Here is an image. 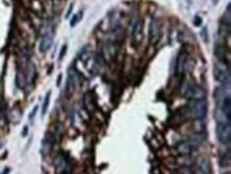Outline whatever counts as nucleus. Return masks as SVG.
Instances as JSON below:
<instances>
[{"mask_svg": "<svg viewBox=\"0 0 231 174\" xmlns=\"http://www.w3.org/2000/svg\"><path fill=\"white\" fill-rule=\"evenodd\" d=\"M53 136L51 135V133H46V137H45V139L43 140V143H42V152L43 154H49L51 151V149H52V145H53Z\"/></svg>", "mask_w": 231, "mask_h": 174, "instance_id": "nucleus-12", "label": "nucleus"}, {"mask_svg": "<svg viewBox=\"0 0 231 174\" xmlns=\"http://www.w3.org/2000/svg\"><path fill=\"white\" fill-rule=\"evenodd\" d=\"M101 53H102V57H104V61L111 62L112 60L114 59L115 55H116L115 45H114V44H112V43H110V42L105 43L104 45L102 46Z\"/></svg>", "mask_w": 231, "mask_h": 174, "instance_id": "nucleus-7", "label": "nucleus"}, {"mask_svg": "<svg viewBox=\"0 0 231 174\" xmlns=\"http://www.w3.org/2000/svg\"><path fill=\"white\" fill-rule=\"evenodd\" d=\"M193 23H194V26L200 27L201 24H203V19H201V17H199V16H195L194 17V21H193Z\"/></svg>", "mask_w": 231, "mask_h": 174, "instance_id": "nucleus-21", "label": "nucleus"}, {"mask_svg": "<svg viewBox=\"0 0 231 174\" xmlns=\"http://www.w3.org/2000/svg\"><path fill=\"white\" fill-rule=\"evenodd\" d=\"M216 133L218 141L223 144H229L231 141V123H223L217 122L216 125Z\"/></svg>", "mask_w": 231, "mask_h": 174, "instance_id": "nucleus-4", "label": "nucleus"}, {"mask_svg": "<svg viewBox=\"0 0 231 174\" xmlns=\"http://www.w3.org/2000/svg\"><path fill=\"white\" fill-rule=\"evenodd\" d=\"M193 148L191 146L189 142H181L178 145V151L181 155H190L192 153Z\"/></svg>", "mask_w": 231, "mask_h": 174, "instance_id": "nucleus-14", "label": "nucleus"}, {"mask_svg": "<svg viewBox=\"0 0 231 174\" xmlns=\"http://www.w3.org/2000/svg\"><path fill=\"white\" fill-rule=\"evenodd\" d=\"M27 133H28V127L25 126L24 127V133H22V136H26Z\"/></svg>", "mask_w": 231, "mask_h": 174, "instance_id": "nucleus-25", "label": "nucleus"}, {"mask_svg": "<svg viewBox=\"0 0 231 174\" xmlns=\"http://www.w3.org/2000/svg\"><path fill=\"white\" fill-rule=\"evenodd\" d=\"M181 94L187 99H205L206 92L201 87L196 86V84H191L185 81L181 88Z\"/></svg>", "mask_w": 231, "mask_h": 174, "instance_id": "nucleus-2", "label": "nucleus"}, {"mask_svg": "<svg viewBox=\"0 0 231 174\" xmlns=\"http://www.w3.org/2000/svg\"><path fill=\"white\" fill-rule=\"evenodd\" d=\"M61 79H62V75H59V77H58V82H57V86H58V87L60 86V82H61Z\"/></svg>", "mask_w": 231, "mask_h": 174, "instance_id": "nucleus-26", "label": "nucleus"}, {"mask_svg": "<svg viewBox=\"0 0 231 174\" xmlns=\"http://www.w3.org/2000/svg\"><path fill=\"white\" fill-rule=\"evenodd\" d=\"M200 37H201V39L203 40V42L207 43V42H208V33H207V28H206V27H203V28L201 29Z\"/></svg>", "mask_w": 231, "mask_h": 174, "instance_id": "nucleus-19", "label": "nucleus"}, {"mask_svg": "<svg viewBox=\"0 0 231 174\" xmlns=\"http://www.w3.org/2000/svg\"><path fill=\"white\" fill-rule=\"evenodd\" d=\"M208 107L205 99H195L190 104V113L195 120L203 121L207 115Z\"/></svg>", "mask_w": 231, "mask_h": 174, "instance_id": "nucleus-3", "label": "nucleus"}, {"mask_svg": "<svg viewBox=\"0 0 231 174\" xmlns=\"http://www.w3.org/2000/svg\"><path fill=\"white\" fill-rule=\"evenodd\" d=\"M214 76L215 79L223 84H229L230 82V68L229 63L218 60L214 65Z\"/></svg>", "mask_w": 231, "mask_h": 174, "instance_id": "nucleus-1", "label": "nucleus"}, {"mask_svg": "<svg viewBox=\"0 0 231 174\" xmlns=\"http://www.w3.org/2000/svg\"><path fill=\"white\" fill-rule=\"evenodd\" d=\"M37 109H39V107H37V106H35L34 108H33V110H32V112H31V114L29 115V118H30L31 120H32L33 118H34V115H35V113H36Z\"/></svg>", "mask_w": 231, "mask_h": 174, "instance_id": "nucleus-24", "label": "nucleus"}, {"mask_svg": "<svg viewBox=\"0 0 231 174\" xmlns=\"http://www.w3.org/2000/svg\"><path fill=\"white\" fill-rule=\"evenodd\" d=\"M50 95H51V91H48V93L45 96V99L43 102V108H42V115L44 117L47 112V109L49 107V102H50Z\"/></svg>", "mask_w": 231, "mask_h": 174, "instance_id": "nucleus-17", "label": "nucleus"}, {"mask_svg": "<svg viewBox=\"0 0 231 174\" xmlns=\"http://www.w3.org/2000/svg\"><path fill=\"white\" fill-rule=\"evenodd\" d=\"M224 174H230L229 172H227V173H224Z\"/></svg>", "mask_w": 231, "mask_h": 174, "instance_id": "nucleus-27", "label": "nucleus"}, {"mask_svg": "<svg viewBox=\"0 0 231 174\" xmlns=\"http://www.w3.org/2000/svg\"><path fill=\"white\" fill-rule=\"evenodd\" d=\"M215 1H217V0H215Z\"/></svg>", "mask_w": 231, "mask_h": 174, "instance_id": "nucleus-28", "label": "nucleus"}, {"mask_svg": "<svg viewBox=\"0 0 231 174\" xmlns=\"http://www.w3.org/2000/svg\"><path fill=\"white\" fill-rule=\"evenodd\" d=\"M53 42V34H52V29H51L50 25H47L44 28V32L42 34L41 43H40V51L41 52H46L50 49L51 45Z\"/></svg>", "mask_w": 231, "mask_h": 174, "instance_id": "nucleus-5", "label": "nucleus"}, {"mask_svg": "<svg viewBox=\"0 0 231 174\" xmlns=\"http://www.w3.org/2000/svg\"><path fill=\"white\" fill-rule=\"evenodd\" d=\"M143 26H144V21L142 18H138L134 24L133 28H132V39H133L134 43H138L142 37L141 35H142Z\"/></svg>", "mask_w": 231, "mask_h": 174, "instance_id": "nucleus-10", "label": "nucleus"}, {"mask_svg": "<svg viewBox=\"0 0 231 174\" xmlns=\"http://www.w3.org/2000/svg\"><path fill=\"white\" fill-rule=\"evenodd\" d=\"M183 65H184V56L182 53L177 57L176 63H175V71H176V74H180L183 70Z\"/></svg>", "mask_w": 231, "mask_h": 174, "instance_id": "nucleus-15", "label": "nucleus"}, {"mask_svg": "<svg viewBox=\"0 0 231 174\" xmlns=\"http://www.w3.org/2000/svg\"><path fill=\"white\" fill-rule=\"evenodd\" d=\"M66 49H67V46L64 45L63 47H62V49H61V52H60V60L63 59V57L65 56V52H66Z\"/></svg>", "mask_w": 231, "mask_h": 174, "instance_id": "nucleus-23", "label": "nucleus"}, {"mask_svg": "<svg viewBox=\"0 0 231 174\" xmlns=\"http://www.w3.org/2000/svg\"><path fill=\"white\" fill-rule=\"evenodd\" d=\"M149 34L152 43H154L159 39V35H160V24H159V21L157 18L152 19L151 23H150Z\"/></svg>", "mask_w": 231, "mask_h": 174, "instance_id": "nucleus-11", "label": "nucleus"}, {"mask_svg": "<svg viewBox=\"0 0 231 174\" xmlns=\"http://www.w3.org/2000/svg\"><path fill=\"white\" fill-rule=\"evenodd\" d=\"M199 170L203 174H210V162L208 158L203 157L199 160Z\"/></svg>", "mask_w": 231, "mask_h": 174, "instance_id": "nucleus-13", "label": "nucleus"}, {"mask_svg": "<svg viewBox=\"0 0 231 174\" xmlns=\"http://www.w3.org/2000/svg\"><path fill=\"white\" fill-rule=\"evenodd\" d=\"M79 21V15L76 14L73 16V18H71L70 21V27H75L76 25H77V23Z\"/></svg>", "mask_w": 231, "mask_h": 174, "instance_id": "nucleus-22", "label": "nucleus"}, {"mask_svg": "<svg viewBox=\"0 0 231 174\" xmlns=\"http://www.w3.org/2000/svg\"><path fill=\"white\" fill-rule=\"evenodd\" d=\"M55 168L58 174H69L71 170V167L69 161L64 156H58L55 159Z\"/></svg>", "mask_w": 231, "mask_h": 174, "instance_id": "nucleus-6", "label": "nucleus"}, {"mask_svg": "<svg viewBox=\"0 0 231 174\" xmlns=\"http://www.w3.org/2000/svg\"><path fill=\"white\" fill-rule=\"evenodd\" d=\"M83 104H84V107L87 109V110H92V102H91V97H89V94H86L85 96L83 97Z\"/></svg>", "mask_w": 231, "mask_h": 174, "instance_id": "nucleus-18", "label": "nucleus"}, {"mask_svg": "<svg viewBox=\"0 0 231 174\" xmlns=\"http://www.w3.org/2000/svg\"><path fill=\"white\" fill-rule=\"evenodd\" d=\"M203 137H201L199 133H197V135H194V136H192L191 137V142H189V143L191 144V146H198V145H200L201 143H203Z\"/></svg>", "mask_w": 231, "mask_h": 174, "instance_id": "nucleus-16", "label": "nucleus"}, {"mask_svg": "<svg viewBox=\"0 0 231 174\" xmlns=\"http://www.w3.org/2000/svg\"><path fill=\"white\" fill-rule=\"evenodd\" d=\"M219 111L225 115V118L228 120V121L231 122V97H230V94H227L226 96L223 97Z\"/></svg>", "mask_w": 231, "mask_h": 174, "instance_id": "nucleus-8", "label": "nucleus"}, {"mask_svg": "<svg viewBox=\"0 0 231 174\" xmlns=\"http://www.w3.org/2000/svg\"><path fill=\"white\" fill-rule=\"evenodd\" d=\"M76 83H77V76L74 70H69L68 76H67V81H66V93L67 94H71L75 91Z\"/></svg>", "mask_w": 231, "mask_h": 174, "instance_id": "nucleus-9", "label": "nucleus"}, {"mask_svg": "<svg viewBox=\"0 0 231 174\" xmlns=\"http://www.w3.org/2000/svg\"><path fill=\"white\" fill-rule=\"evenodd\" d=\"M6 125V115H4V111L0 108V126H4Z\"/></svg>", "mask_w": 231, "mask_h": 174, "instance_id": "nucleus-20", "label": "nucleus"}]
</instances>
